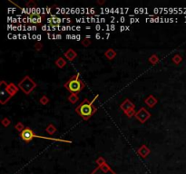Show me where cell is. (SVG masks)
<instances>
[{
  "label": "cell",
  "instance_id": "6da1fadb",
  "mask_svg": "<svg viewBox=\"0 0 186 174\" xmlns=\"http://www.w3.org/2000/svg\"><path fill=\"white\" fill-rule=\"evenodd\" d=\"M95 100V98L92 102H89L87 99H85L84 102H82L80 105H78L75 109L76 112L84 119V120H89L90 117L96 112V108L93 106Z\"/></svg>",
  "mask_w": 186,
  "mask_h": 174
},
{
  "label": "cell",
  "instance_id": "7a4b0ae2",
  "mask_svg": "<svg viewBox=\"0 0 186 174\" xmlns=\"http://www.w3.org/2000/svg\"><path fill=\"white\" fill-rule=\"evenodd\" d=\"M79 76H80V73H77L75 75L71 77L70 80H68V82L65 83V87L71 93H79L85 88V83L80 80Z\"/></svg>",
  "mask_w": 186,
  "mask_h": 174
},
{
  "label": "cell",
  "instance_id": "3957f363",
  "mask_svg": "<svg viewBox=\"0 0 186 174\" xmlns=\"http://www.w3.org/2000/svg\"><path fill=\"white\" fill-rule=\"evenodd\" d=\"M18 87L26 94H29L34 89H35V87H36V83L29 76H25L23 78L22 81L19 82Z\"/></svg>",
  "mask_w": 186,
  "mask_h": 174
},
{
  "label": "cell",
  "instance_id": "277c9868",
  "mask_svg": "<svg viewBox=\"0 0 186 174\" xmlns=\"http://www.w3.org/2000/svg\"><path fill=\"white\" fill-rule=\"evenodd\" d=\"M5 83H6L5 81H1V83H0V89H1V92H0V101L1 102L0 103H1V104H5L7 101H9V99L12 97L7 90V84L6 86H4Z\"/></svg>",
  "mask_w": 186,
  "mask_h": 174
},
{
  "label": "cell",
  "instance_id": "5b68a950",
  "mask_svg": "<svg viewBox=\"0 0 186 174\" xmlns=\"http://www.w3.org/2000/svg\"><path fill=\"white\" fill-rule=\"evenodd\" d=\"M150 116H151L150 112L147 110H145V108H141L140 110L136 112L134 117L136 118V120H138L141 123H144L150 118Z\"/></svg>",
  "mask_w": 186,
  "mask_h": 174
},
{
  "label": "cell",
  "instance_id": "8992f818",
  "mask_svg": "<svg viewBox=\"0 0 186 174\" xmlns=\"http://www.w3.org/2000/svg\"><path fill=\"white\" fill-rule=\"evenodd\" d=\"M35 136H36L35 133H34V132L29 127H26L25 130L20 132L21 139L26 142H30Z\"/></svg>",
  "mask_w": 186,
  "mask_h": 174
},
{
  "label": "cell",
  "instance_id": "52a82bcc",
  "mask_svg": "<svg viewBox=\"0 0 186 174\" xmlns=\"http://www.w3.org/2000/svg\"><path fill=\"white\" fill-rule=\"evenodd\" d=\"M120 108L124 111V112H125L126 111L130 110V109H134V104L129 99H125L124 102L120 105Z\"/></svg>",
  "mask_w": 186,
  "mask_h": 174
},
{
  "label": "cell",
  "instance_id": "ba28073f",
  "mask_svg": "<svg viewBox=\"0 0 186 174\" xmlns=\"http://www.w3.org/2000/svg\"><path fill=\"white\" fill-rule=\"evenodd\" d=\"M18 89H19V87L17 86L16 84L13 83L7 84V92L9 93V94H10L11 96L15 95V94L18 92Z\"/></svg>",
  "mask_w": 186,
  "mask_h": 174
},
{
  "label": "cell",
  "instance_id": "9c48e42d",
  "mask_svg": "<svg viewBox=\"0 0 186 174\" xmlns=\"http://www.w3.org/2000/svg\"><path fill=\"white\" fill-rule=\"evenodd\" d=\"M157 99H156L154 95H152V94H150V95L145 99L144 100V103L147 104V105L151 108H153L156 103H157Z\"/></svg>",
  "mask_w": 186,
  "mask_h": 174
},
{
  "label": "cell",
  "instance_id": "30bf717a",
  "mask_svg": "<svg viewBox=\"0 0 186 174\" xmlns=\"http://www.w3.org/2000/svg\"><path fill=\"white\" fill-rule=\"evenodd\" d=\"M65 56H66V58H67V60L73 61L77 56V54L75 53V50H73V49L70 48V49H68V50L65 53Z\"/></svg>",
  "mask_w": 186,
  "mask_h": 174
},
{
  "label": "cell",
  "instance_id": "8fae6325",
  "mask_svg": "<svg viewBox=\"0 0 186 174\" xmlns=\"http://www.w3.org/2000/svg\"><path fill=\"white\" fill-rule=\"evenodd\" d=\"M138 152H139V154L142 157H146L150 153V150L145 145H143V146H141L139 148Z\"/></svg>",
  "mask_w": 186,
  "mask_h": 174
},
{
  "label": "cell",
  "instance_id": "7c38bea8",
  "mask_svg": "<svg viewBox=\"0 0 186 174\" xmlns=\"http://www.w3.org/2000/svg\"><path fill=\"white\" fill-rule=\"evenodd\" d=\"M105 57L107 59H108V60H112V59H114L115 57L116 53H115V51L114 50V49L110 48V49H108V50H107L105 53Z\"/></svg>",
  "mask_w": 186,
  "mask_h": 174
},
{
  "label": "cell",
  "instance_id": "4fadbf2b",
  "mask_svg": "<svg viewBox=\"0 0 186 174\" xmlns=\"http://www.w3.org/2000/svg\"><path fill=\"white\" fill-rule=\"evenodd\" d=\"M56 65L57 67H59V68H64L66 65V61L63 57H59L56 61Z\"/></svg>",
  "mask_w": 186,
  "mask_h": 174
},
{
  "label": "cell",
  "instance_id": "5bb4252c",
  "mask_svg": "<svg viewBox=\"0 0 186 174\" xmlns=\"http://www.w3.org/2000/svg\"><path fill=\"white\" fill-rule=\"evenodd\" d=\"M46 131L47 133H49V134H51V135H53V134L56 132V128L53 123H50L49 125L46 128Z\"/></svg>",
  "mask_w": 186,
  "mask_h": 174
},
{
  "label": "cell",
  "instance_id": "9a60e30c",
  "mask_svg": "<svg viewBox=\"0 0 186 174\" xmlns=\"http://www.w3.org/2000/svg\"><path fill=\"white\" fill-rule=\"evenodd\" d=\"M78 99H79V98H78L76 93H72V94H70L69 96H68V101H69L70 103H77L78 102Z\"/></svg>",
  "mask_w": 186,
  "mask_h": 174
},
{
  "label": "cell",
  "instance_id": "2e32d148",
  "mask_svg": "<svg viewBox=\"0 0 186 174\" xmlns=\"http://www.w3.org/2000/svg\"><path fill=\"white\" fill-rule=\"evenodd\" d=\"M149 62H150L151 64H157V63L159 62V58H158L157 56H156V54H153L152 56H150Z\"/></svg>",
  "mask_w": 186,
  "mask_h": 174
},
{
  "label": "cell",
  "instance_id": "e0dca14e",
  "mask_svg": "<svg viewBox=\"0 0 186 174\" xmlns=\"http://www.w3.org/2000/svg\"><path fill=\"white\" fill-rule=\"evenodd\" d=\"M124 113L126 114V116L128 117V118H132L133 116H135V114H136V112H135V110H134V109H130V110L126 111Z\"/></svg>",
  "mask_w": 186,
  "mask_h": 174
},
{
  "label": "cell",
  "instance_id": "ac0fdd59",
  "mask_svg": "<svg viewBox=\"0 0 186 174\" xmlns=\"http://www.w3.org/2000/svg\"><path fill=\"white\" fill-rule=\"evenodd\" d=\"M15 128H16V130L18 131V132H23L24 130H25V126H24V124L22 122H17V124L16 126H15Z\"/></svg>",
  "mask_w": 186,
  "mask_h": 174
},
{
  "label": "cell",
  "instance_id": "d6986e66",
  "mask_svg": "<svg viewBox=\"0 0 186 174\" xmlns=\"http://www.w3.org/2000/svg\"><path fill=\"white\" fill-rule=\"evenodd\" d=\"M39 102H40L41 104H43V105H46V104L48 103V102H49V99L47 98L46 95H44L40 98V100H39Z\"/></svg>",
  "mask_w": 186,
  "mask_h": 174
},
{
  "label": "cell",
  "instance_id": "ffe728a7",
  "mask_svg": "<svg viewBox=\"0 0 186 174\" xmlns=\"http://www.w3.org/2000/svg\"><path fill=\"white\" fill-rule=\"evenodd\" d=\"M1 123L3 124V126H5V127H7V126L10 125L11 122H10V120H9V119H7V117H5V118H3V119H2Z\"/></svg>",
  "mask_w": 186,
  "mask_h": 174
},
{
  "label": "cell",
  "instance_id": "44dd1931",
  "mask_svg": "<svg viewBox=\"0 0 186 174\" xmlns=\"http://www.w3.org/2000/svg\"><path fill=\"white\" fill-rule=\"evenodd\" d=\"M173 61L174 64H178L181 61H182V57H181L179 54H175V56H173Z\"/></svg>",
  "mask_w": 186,
  "mask_h": 174
},
{
  "label": "cell",
  "instance_id": "7402d4cb",
  "mask_svg": "<svg viewBox=\"0 0 186 174\" xmlns=\"http://www.w3.org/2000/svg\"><path fill=\"white\" fill-rule=\"evenodd\" d=\"M82 44H83V46H89L90 44H91V41H90V39L85 38L82 41Z\"/></svg>",
  "mask_w": 186,
  "mask_h": 174
},
{
  "label": "cell",
  "instance_id": "603a6c76",
  "mask_svg": "<svg viewBox=\"0 0 186 174\" xmlns=\"http://www.w3.org/2000/svg\"><path fill=\"white\" fill-rule=\"evenodd\" d=\"M26 6H27V7H28V8H32V7H31V6H33V7H34V8L36 7V3L34 2V1H29V2L26 4Z\"/></svg>",
  "mask_w": 186,
  "mask_h": 174
},
{
  "label": "cell",
  "instance_id": "cb8c5ba5",
  "mask_svg": "<svg viewBox=\"0 0 186 174\" xmlns=\"http://www.w3.org/2000/svg\"><path fill=\"white\" fill-rule=\"evenodd\" d=\"M42 47H43V46H42L41 43H37V44H35V48L36 49V50H41Z\"/></svg>",
  "mask_w": 186,
  "mask_h": 174
},
{
  "label": "cell",
  "instance_id": "d4e9b609",
  "mask_svg": "<svg viewBox=\"0 0 186 174\" xmlns=\"http://www.w3.org/2000/svg\"><path fill=\"white\" fill-rule=\"evenodd\" d=\"M95 38H96V39H100V38H101V36H100V34H96V36H95Z\"/></svg>",
  "mask_w": 186,
  "mask_h": 174
},
{
  "label": "cell",
  "instance_id": "484cf974",
  "mask_svg": "<svg viewBox=\"0 0 186 174\" xmlns=\"http://www.w3.org/2000/svg\"><path fill=\"white\" fill-rule=\"evenodd\" d=\"M36 38H37V40H41V36H40V34H37Z\"/></svg>",
  "mask_w": 186,
  "mask_h": 174
},
{
  "label": "cell",
  "instance_id": "4316f807",
  "mask_svg": "<svg viewBox=\"0 0 186 174\" xmlns=\"http://www.w3.org/2000/svg\"><path fill=\"white\" fill-rule=\"evenodd\" d=\"M56 38H57V39H61V38H62V36H61V34H57Z\"/></svg>",
  "mask_w": 186,
  "mask_h": 174
},
{
  "label": "cell",
  "instance_id": "83f0119b",
  "mask_svg": "<svg viewBox=\"0 0 186 174\" xmlns=\"http://www.w3.org/2000/svg\"><path fill=\"white\" fill-rule=\"evenodd\" d=\"M80 29H81V27H79V26L76 27V30H80Z\"/></svg>",
  "mask_w": 186,
  "mask_h": 174
}]
</instances>
